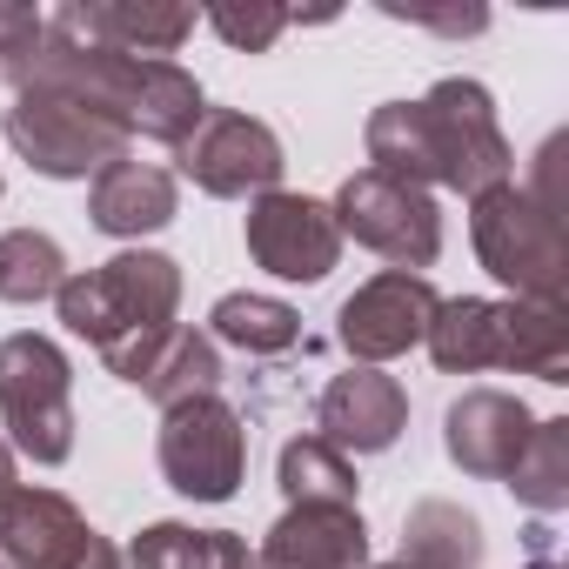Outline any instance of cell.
Wrapping results in <instances>:
<instances>
[{
    "instance_id": "cell-1",
    "label": "cell",
    "mask_w": 569,
    "mask_h": 569,
    "mask_svg": "<svg viewBox=\"0 0 569 569\" xmlns=\"http://www.w3.org/2000/svg\"><path fill=\"white\" fill-rule=\"evenodd\" d=\"M362 148H369V168L416 188L482 194L496 181H516V148L496 121V101L469 74L436 81L422 101H382L362 128Z\"/></svg>"
},
{
    "instance_id": "cell-2",
    "label": "cell",
    "mask_w": 569,
    "mask_h": 569,
    "mask_svg": "<svg viewBox=\"0 0 569 569\" xmlns=\"http://www.w3.org/2000/svg\"><path fill=\"white\" fill-rule=\"evenodd\" d=\"M14 88H54V94H74L88 101L94 114H108L114 128L141 134V141H161V148H181L188 128L201 121V81L181 68V61H128V54H108V48H88L61 28H48L41 54L14 74Z\"/></svg>"
},
{
    "instance_id": "cell-3",
    "label": "cell",
    "mask_w": 569,
    "mask_h": 569,
    "mask_svg": "<svg viewBox=\"0 0 569 569\" xmlns=\"http://www.w3.org/2000/svg\"><path fill=\"white\" fill-rule=\"evenodd\" d=\"M54 309L68 336H81L128 382L148 342L168 336L181 316V261L154 248H121L101 268H68V281L54 289Z\"/></svg>"
},
{
    "instance_id": "cell-4",
    "label": "cell",
    "mask_w": 569,
    "mask_h": 569,
    "mask_svg": "<svg viewBox=\"0 0 569 569\" xmlns=\"http://www.w3.org/2000/svg\"><path fill=\"white\" fill-rule=\"evenodd\" d=\"M429 362L442 376H482V369H516L536 382H569V309L556 302H489V296H456L436 309L422 336Z\"/></svg>"
},
{
    "instance_id": "cell-5",
    "label": "cell",
    "mask_w": 569,
    "mask_h": 569,
    "mask_svg": "<svg viewBox=\"0 0 569 569\" xmlns=\"http://www.w3.org/2000/svg\"><path fill=\"white\" fill-rule=\"evenodd\" d=\"M469 241H476V261L516 302H556L562 309V296H569L562 208L536 201L522 181H496V188L469 194Z\"/></svg>"
},
{
    "instance_id": "cell-6",
    "label": "cell",
    "mask_w": 569,
    "mask_h": 569,
    "mask_svg": "<svg viewBox=\"0 0 569 569\" xmlns=\"http://www.w3.org/2000/svg\"><path fill=\"white\" fill-rule=\"evenodd\" d=\"M0 422H8V449L41 469H61L74 456V362L54 336L21 329L0 342Z\"/></svg>"
},
{
    "instance_id": "cell-7",
    "label": "cell",
    "mask_w": 569,
    "mask_h": 569,
    "mask_svg": "<svg viewBox=\"0 0 569 569\" xmlns=\"http://www.w3.org/2000/svg\"><path fill=\"white\" fill-rule=\"evenodd\" d=\"M0 128H8L14 154L48 181H94L101 168L128 161V148H134L128 128H114L88 101L54 94V88H14V108Z\"/></svg>"
},
{
    "instance_id": "cell-8",
    "label": "cell",
    "mask_w": 569,
    "mask_h": 569,
    "mask_svg": "<svg viewBox=\"0 0 569 569\" xmlns=\"http://www.w3.org/2000/svg\"><path fill=\"white\" fill-rule=\"evenodd\" d=\"M329 214H336L342 241L382 254V261L402 268V274H422V268L442 254V208H436V194L416 188V181H396V174H382V168H356V174L336 188Z\"/></svg>"
},
{
    "instance_id": "cell-9",
    "label": "cell",
    "mask_w": 569,
    "mask_h": 569,
    "mask_svg": "<svg viewBox=\"0 0 569 569\" xmlns=\"http://www.w3.org/2000/svg\"><path fill=\"white\" fill-rule=\"evenodd\" d=\"M154 462L161 482L188 502H228L248 476V429L221 396H194L161 409V436H154Z\"/></svg>"
},
{
    "instance_id": "cell-10",
    "label": "cell",
    "mask_w": 569,
    "mask_h": 569,
    "mask_svg": "<svg viewBox=\"0 0 569 569\" xmlns=\"http://www.w3.org/2000/svg\"><path fill=\"white\" fill-rule=\"evenodd\" d=\"M181 174L214 194V201H254V194H274L281 188V134L241 108H201V121L188 128V141L174 148Z\"/></svg>"
},
{
    "instance_id": "cell-11",
    "label": "cell",
    "mask_w": 569,
    "mask_h": 569,
    "mask_svg": "<svg viewBox=\"0 0 569 569\" xmlns=\"http://www.w3.org/2000/svg\"><path fill=\"white\" fill-rule=\"evenodd\" d=\"M0 562L8 569H128L121 549L61 489H28V482L0 502Z\"/></svg>"
},
{
    "instance_id": "cell-12",
    "label": "cell",
    "mask_w": 569,
    "mask_h": 569,
    "mask_svg": "<svg viewBox=\"0 0 569 569\" xmlns=\"http://www.w3.org/2000/svg\"><path fill=\"white\" fill-rule=\"evenodd\" d=\"M436 309H442V296H436L429 274L382 268V274H369L362 289L336 309V342L356 356V369H382V362L422 349Z\"/></svg>"
},
{
    "instance_id": "cell-13",
    "label": "cell",
    "mask_w": 569,
    "mask_h": 569,
    "mask_svg": "<svg viewBox=\"0 0 569 569\" xmlns=\"http://www.w3.org/2000/svg\"><path fill=\"white\" fill-rule=\"evenodd\" d=\"M248 254L254 268H268L274 281H302V289H316V281L336 274L342 261V228L329 214V201L316 194H296V188H274V194H254L248 201Z\"/></svg>"
},
{
    "instance_id": "cell-14",
    "label": "cell",
    "mask_w": 569,
    "mask_h": 569,
    "mask_svg": "<svg viewBox=\"0 0 569 569\" xmlns=\"http://www.w3.org/2000/svg\"><path fill=\"white\" fill-rule=\"evenodd\" d=\"M48 28H61V34H74L88 48L128 54V61H168L201 28V14L168 8V0H68V8L48 14Z\"/></svg>"
},
{
    "instance_id": "cell-15",
    "label": "cell",
    "mask_w": 569,
    "mask_h": 569,
    "mask_svg": "<svg viewBox=\"0 0 569 569\" xmlns=\"http://www.w3.org/2000/svg\"><path fill=\"white\" fill-rule=\"evenodd\" d=\"M529 436H536V416L509 389H462L449 402V416H442V449L476 482H509V469L529 449Z\"/></svg>"
},
{
    "instance_id": "cell-16",
    "label": "cell",
    "mask_w": 569,
    "mask_h": 569,
    "mask_svg": "<svg viewBox=\"0 0 569 569\" xmlns=\"http://www.w3.org/2000/svg\"><path fill=\"white\" fill-rule=\"evenodd\" d=\"M402 429H409V389L396 376H382V369H349L316 402V436L329 449H342L349 462L396 449Z\"/></svg>"
},
{
    "instance_id": "cell-17",
    "label": "cell",
    "mask_w": 569,
    "mask_h": 569,
    "mask_svg": "<svg viewBox=\"0 0 569 569\" xmlns=\"http://www.w3.org/2000/svg\"><path fill=\"white\" fill-rule=\"evenodd\" d=\"M254 569H369V522H362V509L289 502L268 522Z\"/></svg>"
},
{
    "instance_id": "cell-18",
    "label": "cell",
    "mask_w": 569,
    "mask_h": 569,
    "mask_svg": "<svg viewBox=\"0 0 569 569\" xmlns=\"http://www.w3.org/2000/svg\"><path fill=\"white\" fill-rule=\"evenodd\" d=\"M174 208H181V188H174V174L161 161L128 154V161H114V168H101L88 181V221L101 234H114V241H141V234L168 228Z\"/></svg>"
},
{
    "instance_id": "cell-19",
    "label": "cell",
    "mask_w": 569,
    "mask_h": 569,
    "mask_svg": "<svg viewBox=\"0 0 569 569\" xmlns=\"http://www.w3.org/2000/svg\"><path fill=\"white\" fill-rule=\"evenodd\" d=\"M154 409H174V402H194V396H221V349L201 336V329H168L148 342V356L134 362L128 376Z\"/></svg>"
},
{
    "instance_id": "cell-20",
    "label": "cell",
    "mask_w": 569,
    "mask_h": 569,
    "mask_svg": "<svg viewBox=\"0 0 569 569\" xmlns=\"http://www.w3.org/2000/svg\"><path fill=\"white\" fill-rule=\"evenodd\" d=\"M482 556L489 549H482L476 509L429 496L402 516V562H416V569H482Z\"/></svg>"
},
{
    "instance_id": "cell-21",
    "label": "cell",
    "mask_w": 569,
    "mask_h": 569,
    "mask_svg": "<svg viewBox=\"0 0 569 569\" xmlns=\"http://www.w3.org/2000/svg\"><path fill=\"white\" fill-rule=\"evenodd\" d=\"M128 569H254V549L234 529H194V522H148L128 556Z\"/></svg>"
},
{
    "instance_id": "cell-22",
    "label": "cell",
    "mask_w": 569,
    "mask_h": 569,
    "mask_svg": "<svg viewBox=\"0 0 569 569\" xmlns=\"http://www.w3.org/2000/svg\"><path fill=\"white\" fill-rule=\"evenodd\" d=\"M208 342H228L241 356H289L302 342V316L274 296H221L208 316Z\"/></svg>"
},
{
    "instance_id": "cell-23",
    "label": "cell",
    "mask_w": 569,
    "mask_h": 569,
    "mask_svg": "<svg viewBox=\"0 0 569 569\" xmlns=\"http://www.w3.org/2000/svg\"><path fill=\"white\" fill-rule=\"evenodd\" d=\"M274 482L289 502H336V509H356V462L342 449H329L322 436H296L281 442V462H274Z\"/></svg>"
},
{
    "instance_id": "cell-24",
    "label": "cell",
    "mask_w": 569,
    "mask_h": 569,
    "mask_svg": "<svg viewBox=\"0 0 569 569\" xmlns=\"http://www.w3.org/2000/svg\"><path fill=\"white\" fill-rule=\"evenodd\" d=\"M61 281H68V254H61L54 234H41V228H8L0 234V302H14V309L54 302Z\"/></svg>"
},
{
    "instance_id": "cell-25",
    "label": "cell",
    "mask_w": 569,
    "mask_h": 569,
    "mask_svg": "<svg viewBox=\"0 0 569 569\" xmlns=\"http://www.w3.org/2000/svg\"><path fill=\"white\" fill-rule=\"evenodd\" d=\"M509 489H516V502H522V509H536V516L569 509V416L536 422L529 449H522V456H516V469H509Z\"/></svg>"
},
{
    "instance_id": "cell-26",
    "label": "cell",
    "mask_w": 569,
    "mask_h": 569,
    "mask_svg": "<svg viewBox=\"0 0 569 569\" xmlns=\"http://www.w3.org/2000/svg\"><path fill=\"white\" fill-rule=\"evenodd\" d=\"M194 14H201V28H214L234 54H268L281 34L296 28V14H289V8H268V0H248V8L214 0V8H194Z\"/></svg>"
},
{
    "instance_id": "cell-27",
    "label": "cell",
    "mask_w": 569,
    "mask_h": 569,
    "mask_svg": "<svg viewBox=\"0 0 569 569\" xmlns=\"http://www.w3.org/2000/svg\"><path fill=\"white\" fill-rule=\"evenodd\" d=\"M41 41H48V14L41 8H8V0H0V74L14 81L41 54Z\"/></svg>"
},
{
    "instance_id": "cell-28",
    "label": "cell",
    "mask_w": 569,
    "mask_h": 569,
    "mask_svg": "<svg viewBox=\"0 0 569 569\" xmlns=\"http://www.w3.org/2000/svg\"><path fill=\"white\" fill-rule=\"evenodd\" d=\"M382 14L389 21H416V28H436V34H482L489 28V14L482 8H389V0H382Z\"/></svg>"
},
{
    "instance_id": "cell-29",
    "label": "cell",
    "mask_w": 569,
    "mask_h": 569,
    "mask_svg": "<svg viewBox=\"0 0 569 569\" xmlns=\"http://www.w3.org/2000/svg\"><path fill=\"white\" fill-rule=\"evenodd\" d=\"M21 489V469H14V449H8V436H0V502H8Z\"/></svg>"
},
{
    "instance_id": "cell-30",
    "label": "cell",
    "mask_w": 569,
    "mask_h": 569,
    "mask_svg": "<svg viewBox=\"0 0 569 569\" xmlns=\"http://www.w3.org/2000/svg\"><path fill=\"white\" fill-rule=\"evenodd\" d=\"M369 569H416V562H402V556H396V562H369Z\"/></svg>"
},
{
    "instance_id": "cell-31",
    "label": "cell",
    "mask_w": 569,
    "mask_h": 569,
    "mask_svg": "<svg viewBox=\"0 0 569 569\" xmlns=\"http://www.w3.org/2000/svg\"><path fill=\"white\" fill-rule=\"evenodd\" d=\"M0 569H8V562H0Z\"/></svg>"
}]
</instances>
